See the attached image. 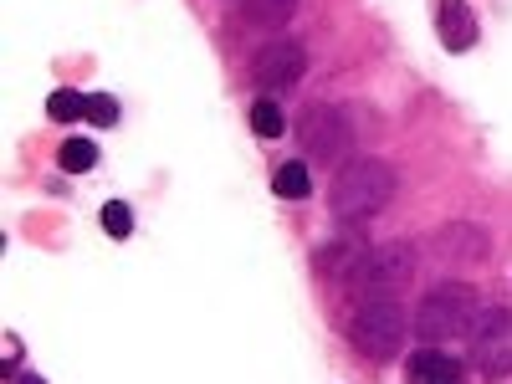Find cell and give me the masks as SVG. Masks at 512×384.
<instances>
[{
	"label": "cell",
	"mask_w": 512,
	"mask_h": 384,
	"mask_svg": "<svg viewBox=\"0 0 512 384\" xmlns=\"http://www.w3.org/2000/svg\"><path fill=\"white\" fill-rule=\"evenodd\" d=\"M103 231L123 241L128 231H134V210H128L123 200H108V205H103Z\"/></svg>",
	"instance_id": "2e32d148"
},
{
	"label": "cell",
	"mask_w": 512,
	"mask_h": 384,
	"mask_svg": "<svg viewBox=\"0 0 512 384\" xmlns=\"http://www.w3.org/2000/svg\"><path fill=\"white\" fill-rule=\"evenodd\" d=\"M47 113H52L57 123L88 118V98H82V93H72V88H57V93H52V103H47Z\"/></svg>",
	"instance_id": "9a60e30c"
},
{
	"label": "cell",
	"mask_w": 512,
	"mask_h": 384,
	"mask_svg": "<svg viewBox=\"0 0 512 384\" xmlns=\"http://www.w3.org/2000/svg\"><path fill=\"white\" fill-rule=\"evenodd\" d=\"M303 77H308V52L297 47V41H287V36L267 41V47L256 52V62H251V82H256V93H262V98L292 93Z\"/></svg>",
	"instance_id": "52a82bcc"
},
{
	"label": "cell",
	"mask_w": 512,
	"mask_h": 384,
	"mask_svg": "<svg viewBox=\"0 0 512 384\" xmlns=\"http://www.w3.org/2000/svg\"><path fill=\"white\" fill-rule=\"evenodd\" d=\"M297 144H303L308 159L318 164H338L349 149H354V128H349V113L333 108V103H313L297 123Z\"/></svg>",
	"instance_id": "5b68a950"
},
{
	"label": "cell",
	"mask_w": 512,
	"mask_h": 384,
	"mask_svg": "<svg viewBox=\"0 0 512 384\" xmlns=\"http://www.w3.org/2000/svg\"><path fill=\"white\" fill-rule=\"evenodd\" d=\"M303 6V0H241V21L246 26H262V31H277L292 21V11Z\"/></svg>",
	"instance_id": "8fae6325"
},
{
	"label": "cell",
	"mask_w": 512,
	"mask_h": 384,
	"mask_svg": "<svg viewBox=\"0 0 512 384\" xmlns=\"http://www.w3.org/2000/svg\"><path fill=\"white\" fill-rule=\"evenodd\" d=\"M415 277V246L405 241H379L359 256V267H354V292H359V303H369V297H395L405 282Z\"/></svg>",
	"instance_id": "277c9868"
},
{
	"label": "cell",
	"mask_w": 512,
	"mask_h": 384,
	"mask_svg": "<svg viewBox=\"0 0 512 384\" xmlns=\"http://www.w3.org/2000/svg\"><path fill=\"white\" fill-rule=\"evenodd\" d=\"M477 41V16L466 0H441V47L446 52H466Z\"/></svg>",
	"instance_id": "30bf717a"
},
{
	"label": "cell",
	"mask_w": 512,
	"mask_h": 384,
	"mask_svg": "<svg viewBox=\"0 0 512 384\" xmlns=\"http://www.w3.org/2000/svg\"><path fill=\"white\" fill-rule=\"evenodd\" d=\"M410 338V313L400 308V297H369V303H354L349 313V344L374 359V364H390L400 359Z\"/></svg>",
	"instance_id": "3957f363"
},
{
	"label": "cell",
	"mask_w": 512,
	"mask_h": 384,
	"mask_svg": "<svg viewBox=\"0 0 512 384\" xmlns=\"http://www.w3.org/2000/svg\"><path fill=\"white\" fill-rule=\"evenodd\" d=\"M16 384H47V379H41V374H21Z\"/></svg>",
	"instance_id": "ac0fdd59"
},
{
	"label": "cell",
	"mask_w": 512,
	"mask_h": 384,
	"mask_svg": "<svg viewBox=\"0 0 512 384\" xmlns=\"http://www.w3.org/2000/svg\"><path fill=\"white\" fill-rule=\"evenodd\" d=\"M57 164L67 169V175H88V169L98 164V144H88V139H67L62 154H57Z\"/></svg>",
	"instance_id": "4fadbf2b"
},
{
	"label": "cell",
	"mask_w": 512,
	"mask_h": 384,
	"mask_svg": "<svg viewBox=\"0 0 512 384\" xmlns=\"http://www.w3.org/2000/svg\"><path fill=\"white\" fill-rule=\"evenodd\" d=\"M477 318H482V297L472 287L466 282H436L431 292L420 297L410 328H415L420 344L446 349V344H456V338H472Z\"/></svg>",
	"instance_id": "7a4b0ae2"
},
{
	"label": "cell",
	"mask_w": 512,
	"mask_h": 384,
	"mask_svg": "<svg viewBox=\"0 0 512 384\" xmlns=\"http://www.w3.org/2000/svg\"><path fill=\"white\" fill-rule=\"evenodd\" d=\"M251 128H256L262 139H277L282 128H287V118H282V108H277L272 98H256V103H251Z\"/></svg>",
	"instance_id": "5bb4252c"
},
{
	"label": "cell",
	"mask_w": 512,
	"mask_h": 384,
	"mask_svg": "<svg viewBox=\"0 0 512 384\" xmlns=\"http://www.w3.org/2000/svg\"><path fill=\"white\" fill-rule=\"evenodd\" d=\"M88 118H93L98 128H108V123H118V103H113L108 93H93V98H88Z\"/></svg>",
	"instance_id": "e0dca14e"
},
{
	"label": "cell",
	"mask_w": 512,
	"mask_h": 384,
	"mask_svg": "<svg viewBox=\"0 0 512 384\" xmlns=\"http://www.w3.org/2000/svg\"><path fill=\"white\" fill-rule=\"evenodd\" d=\"M472 364L487 384L512 374V308H482L472 328Z\"/></svg>",
	"instance_id": "8992f818"
},
{
	"label": "cell",
	"mask_w": 512,
	"mask_h": 384,
	"mask_svg": "<svg viewBox=\"0 0 512 384\" xmlns=\"http://www.w3.org/2000/svg\"><path fill=\"white\" fill-rule=\"evenodd\" d=\"M410 384H466V374H461V359L425 344L410 354Z\"/></svg>",
	"instance_id": "9c48e42d"
},
{
	"label": "cell",
	"mask_w": 512,
	"mask_h": 384,
	"mask_svg": "<svg viewBox=\"0 0 512 384\" xmlns=\"http://www.w3.org/2000/svg\"><path fill=\"white\" fill-rule=\"evenodd\" d=\"M395 169L384 164L379 154H359L349 159L344 169H338V180H333V195H328V210H333V221H344V226H359V221H374L384 205H390L395 195Z\"/></svg>",
	"instance_id": "6da1fadb"
},
{
	"label": "cell",
	"mask_w": 512,
	"mask_h": 384,
	"mask_svg": "<svg viewBox=\"0 0 512 384\" xmlns=\"http://www.w3.org/2000/svg\"><path fill=\"white\" fill-rule=\"evenodd\" d=\"M431 251L441 256L446 267H482L487 256H492V236L472 221H451L431 236Z\"/></svg>",
	"instance_id": "ba28073f"
},
{
	"label": "cell",
	"mask_w": 512,
	"mask_h": 384,
	"mask_svg": "<svg viewBox=\"0 0 512 384\" xmlns=\"http://www.w3.org/2000/svg\"><path fill=\"white\" fill-rule=\"evenodd\" d=\"M272 190L282 195V200H308V190H313V180H308V164H282L277 169V180H272Z\"/></svg>",
	"instance_id": "7c38bea8"
}]
</instances>
